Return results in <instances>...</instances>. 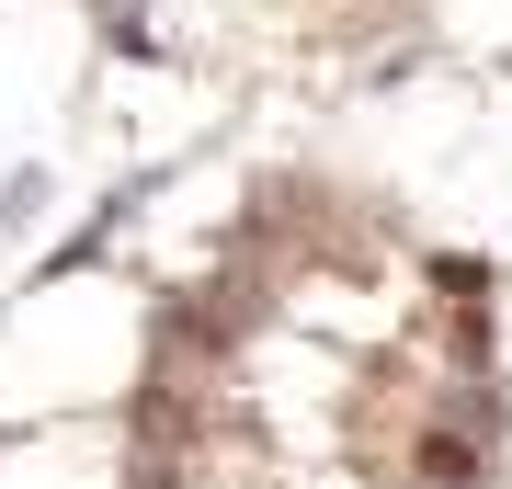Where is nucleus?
I'll list each match as a JSON object with an SVG mask.
<instances>
[{
	"label": "nucleus",
	"instance_id": "obj_2",
	"mask_svg": "<svg viewBox=\"0 0 512 489\" xmlns=\"http://www.w3.org/2000/svg\"><path fill=\"white\" fill-rule=\"evenodd\" d=\"M410 410H421V421H444V433H478V444H501V455H512V376H433Z\"/></svg>",
	"mask_w": 512,
	"mask_h": 489
},
{
	"label": "nucleus",
	"instance_id": "obj_4",
	"mask_svg": "<svg viewBox=\"0 0 512 489\" xmlns=\"http://www.w3.org/2000/svg\"><path fill=\"white\" fill-rule=\"evenodd\" d=\"M57 205H69L57 160H12V171H0V228H12V239H35V228L57 217Z\"/></svg>",
	"mask_w": 512,
	"mask_h": 489
},
{
	"label": "nucleus",
	"instance_id": "obj_1",
	"mask_svg": "<svg viewBox=\"0 0 512 489\" xmlns=\"http://www.w3.org/2000/svg\"><path fill=\"white\" fill-rule=\"evenodd\" d=\"M217 137H228V126H205L194 148H160V160H126V171H114V182H103V194L80 205V217L57 228V239H46L35 262H23V285L0 296V319H12L23 296H57V285H92V273L114 262V239H126V228H137V217H148V205H160V194H171V182H183V171H194V160H205V148H217Z\"/></svg>",
	"mask_w": 512,
	"mask_h": 489
},
{
	"label": "nucleus",
	"instance_id": "obj_6",
	"mask_svg": "<svg viewBox=\"0 0 512 489\" xmlns=\"http://www.w3.org/2000/svg\"><path fill=\"white\" fill-rule=\"evenodd\" d=\"M46 444V421H0V455H35Z\"/></svg>",
	"mask_w": 512,
	"mask_h": 489
},
{
	"label": "nucleus",
	"instance_id": "obj_5",
	"mask_svg": "<svg viewBox=\"0 0 512 489\" xmlns=\"http://www.w3.org/2000/svg\"><path fill=\"white\" fill-rule=\"evenodd\" d=\"M421 296H512V273L490 262V251H421Z\"/></svg>",
	"mask_w": 512,
	"mask_h": 489
},
{
	"label": "nucleus",
	"instance_id": "obj_3",
	"mask_svg": "<svg viewBox=\"0 0 512 489\" xmlns=\"http://www.w3.org/2000/svg\"><path fill=\"white\" fill-rule=\"evenodd\" d=\"M92 46L126 57V69H171V57H183V46L160 35V12H148V0H92Z\"/></svg>",
	"mask_w": 512,
	"mask_h": 489
}]
</instances>
